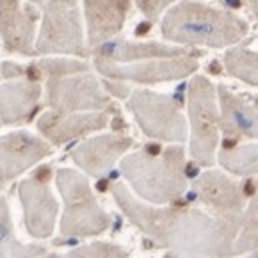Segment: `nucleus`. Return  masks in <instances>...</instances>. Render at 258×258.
<instances>
[{"label": "nucleus", "instance_id": "f257e3e1", "mask_svg": "<svg viewBox=\"0 0 258 258\" xmlns=\"http://www.w3.org/2000/svg\"><path fill=\"white\" fill-rule=\"evenodd\" d=\"M160 32L167 43L175 45L226 48L242 41L249 25L226 9L212 8L200 0H180L164 15Z\"/></svg>", "mask_w": 258, "mask_h": 258}, {"label": "nucleus", "instance_id": "f03ea898", "mask_svg": "<svg viewBox=\"0 0 258 258\" xmlns=\"http://www.w3.org/2000/svg\"><path fill=\"white\" fill-rule=\"evenodd\" d=\"M159 146H148L143 153L123 160V173L143 196L150 200H166L182 187V155L180 148H171L157 157Z\"/></svg>", "mask_w": 258, "mask_h": 258}, {"label": "nucleus", "instance_id": "7ed1b4c3", "mask_svg": "<svg viewBox=\"0 0 258 258\" xmlns=\"http://www.w3.org/2000/svg\"><path fill=\"white\" fill-rule=\"evenodd\" d=\"M39 55L88 57L91 48L84 38L82 16L77 0H46L36 39Z\"/></svg>", "mask_w": 258, "mask_h": 258}, {"label": "nucleus", "instance_id": "20e7f679", "mask_svg": "<svg viewBox=\"0 0 258 258\" xmlns=\"http://www.w3.org/2000/svg\"><path fill=\"white\" fill-rule=\"evenodd\" d=\"M46 103L59 112H95L112 105L102 82L91 72L46 79Z\"/></svg>", "mask_w": 258, "mask_h": 258}, {"label": "nucleus", "instance_id": "39448f33", "mask_svg": "<svg viewBox=\"0 0 258 258\" xmlns=\"http://www.w3.org/2000/svg\"><path fill=\"white\" fill-rule=\"evenodd\" d=\"M95 68L103 79L123 80L136 84H159L173 82L190 77L198 72V57L182 55L167 57V59H148L137 62H112L107 59L95 57Z\"/></svg>", "mask_w": 258, "mask_h": 258}, {"label": "nucleus", "instance_id": "423d86ee", "mask_svg": "<svg viewBox=\"0 0 258 258\" xmlns=\"http://www.w3.org/2000/svg\"><path fill=\"white\" fill-rule=\"evenodd\" d=\"M128 109L148 136L167 141L185 139V121L171 96L136 89L128 100Z\"/></svg>", "mask_w": 258, "mask_h": 258}, {"label": "nucleus", "instance_id": "0eeeda50", "mask_svg": "<svg viewBox=\"0 0 258 258\" xmlns=\"http://www.w3.org/2000/svg\"><path fill=\"white\" fill-rule=\"evenodd\" d=\"M217 91L205 75H194L187 89L189 114L194 128L192 153L196 159L209 160L217 141Z\"/></svg>", "mask_w": 258, "mask_h": 258}, {"label": "nucleus", "instance_id": "6e6552de", "mask_svg": "<svg viewBox=\"0 0 258 258\" xmlns=\"http://www.w3.org/2000/svg\"><path fill=\"white\" fill-rule=\"evenodd\" d=\"M38 22L39 13L32 8V2L0 0V38L9 53L39 55L36 50Z\"/></svg>", "mask_w": 258, "mask_h": 258}, {"label": "nucleus", "instance_id": "1a4fd4ad", "mask_svg": "<svg viewBox=\"0 0 258 258\" xmlns=\"http://www.w3.org/2000/svg\"><path fill=\"white\" fill-rule=\"evenodd\" d=\"M93 57L107 59L112 62H137L148 59H167V57L182 55H202V52H194L192 46L167 45L159 41H126L123 38H112L91 50Z\"/></svg>", "mask_w": 258, "mask_h": 258}, {"label": "nucleus", "instance_id": "9d476101", "mask_svg": "<svg viewBox=\"0 0 258 258\" xmlns=\"http://www.w3.org/2000/svg\"><path fill=\"white\" fill-rule=\"evenodd\" d=\"M50 153V146L29 132H11L0 137V183L22 175Z\"/></svg>", "mask_w": 258, "mask_h": 258}, {"label": "nucleus", "instance_id": "9b49d317", "mask_svg": "<svg viewBox=\"0 0 258 258\" xmlns=\"http://www.w3.org/2000/svg\"><path fill=\"white\" fill-rule=\"evenodd\" d=\"M132 9V0H84L86 39L89 48L116 38Z\"/></svg>", "mask_w": 258, "mask_h": 258}, {"label": "nucleus", "instance_id": "f8f14e48", "mask_svg": "<svg viewBox=\"0 0 258 258\" xmlns=\"http://www.w3.org/2000/svg\"><path fill=\"white\" fill-rule=\"evenodd\" d=\"M48 173V167H41L38 175L22 182L20 185V198L25 209L27 228L36 237L48 235L57 210V205L46 185V180L50 176Z\"/></svg>", "mask_w": 258, "mask_h": 258}, {"label": "nucleus", "instance_id": "ddd939ff", "mask_svg": "<svg viewBox=\"0 0 258 258\" xmlns=\"http://www.w3.org/2000/svg\"><path fill=\"white\" fill-rule=\"evenodd\" d=\"M41 98L38 79L29 75L9 79L0 86V123L20 125L34 118Z\"/></svg>", "mask_w": 258, "mask_h": 258}, {"label": "nucleus", "instance_id": "4468645a", "mask_svg": "<svg viewBox=\"0 0 258 258\" xmlns=\"http://www.w3.org/2000/svg\"><path fill=\"white\" fill-rule=\"evenodd\" d=\"M107 112H59L50 110L39 118L38 128L48 141L62 145L66 141L75 139L84 134L95 132L107 125Z\"/></svg>", "mask_w": 258, "mask_h": 258}, {"label": "nucleus", "instance_id": "2eb2a0df", "mask_svg": "<svg viewBox=\"0 0 258 258\" xmlns=\"http://www.w3.org/2000/svg\"><path fill=\"white\" fill-rule=\"evenodd\" d=\"M132 141L119 136H102L84 143L73 152V159L80 167L91 175H103L112 167L119 155L125 152Z\"/></svg>", "mask_w": 258, "mask_h": 258}, {"label": "nucleus", "instance_id": "dca6fc26", "mask_svg": "<svg viewBox=\"0 0 258 258\" xmlns=\"http://www.w3.org/2000/svg\"><path fill=\"white\" fill-rule=\"evenodd\" d=\"M217 96H219L224 128L239 136L258 137V112L254 107L244 102L242 96L232 93L226 86H217Z\"/></svg>", "mask_w": 258, "mask_h": 258}, {"label": "nucleus", "instance_id": "f3484780", "mask_svg": "<svg viewBox=\"0 0 258 258\" xmlns=\"http://www.w3.org/2000/svg\"><path fill=\"white\" fill-rule=\"evenodd\" d=\"M223 66L230 77L258 88V50L232 46L224 53Z\"/></svg>", "mask_w": 258, "mask_h": 258}, {"label": "nucleus", "instance_id": "a211bd4d", "mask_svg": "<svg viewBox=\"0 0 258 258\" xmlns=\"http://www.w3.org/2000/svg\"><path fill=\"white\" fill-rule=\"evenodd\" d=\"M36 68H38L39 75H45L46 79L89 72L88 62L77 61V59H66V57H48V59H41V61L36 62Z\"/></svg>", "mask_w": 258, "mask_h": 258}, {"label": "nucleus", "instance_id": "6ab92c4d", "mask_svg": "<svg viewBox=\"0 0 258 258\" xmlns=\"http://www.w3.org/2000/svg\"><path fill=\"white\" fill-rule=\"evenodd\" d=\"M223 164L232 171H247L253 173L258 171V146H251V148H242L240 152H232V148L224 150V153L221 155Z\"/></svg>", "mask_w": 258, "mask_h": 258}, {"label": "nucleus", "instance_id": "aec40b11", "mask_svg": "<svg viewBox=\"0 0 258 258\" xmlns=\"http://www.w3.org/2000/svg\"><path fill=\"white\" fill-rule=\"evenodd\" d=\"M13 246V224L8 203L0 198V258H6Z\"/></svg>", "mask_w": 258, "mask_h": 258}, {"label": "nucleus", "instance_id": "412c9836", "mask_svg": "<svg viewBox=\"0 0 258 258\" xmlns=\"http://www.w3.org/2000/svg\"><path fill=\"white\" fill-rule=\"evenodd\" d=\"M137 8L148 20H157L175 0H136Z\"/></svg>", "mask_w": 258, "mask_h": 258}, {"label": "nucleus", "instance_id": "4be33fe9", "mask_svg": "<svg viewBox=\"0 0 258 258\" xmlns=\"http://www.w3.org/2000/svg\"><path fill=\"white\" fill-rule=\"evenodd\" d=\"M27 70L22 64H16V62L6 61L0 62V80H9V79H16V77H23L27 75Z\"/></svg>", "mask_w": 258, "mask_h": 258}, {"label": "nucleus", "instance_id": "5701e85b", "mask_svg": "<svg viewBox=\"0 0 258 258\" xmlns=\"http://www.w3.org/2000/svg\"><path fill=\"white\" fill-rule=\"evenodd\" d=\"M242 2L253 11L254 18H256V22H258V0H242Z\"/></svg>", "mask_w": 258, "mask_h": 258}, {"label": "nucleus", "instance_id": "b1692460", "mask_svg": "<svg viewBox=\"0 0 258 258\" xmlns=\"http://www.w3.org/2000/svg\"><path fill=\"white\" fill-rule=\"evenodd\" d=\"M29 2H32V4H45L46 0H29Z\"/></svg>", "mask_w": 258, "mask_h": 258}, {"label": "nucleus", "instance_id": "393cba45", "mask_svg": "<svg viewBox=\"0 0 258 258\" xmlns=\"http://www.w3.org/2000/svg\"><path fill=\"white\" fill-rule=\"evenodd\" d=\"M253 100H254V107H256V109H258V95H256V96H254V98H253Z\"/></svg>", "mask_w": 258, "mask_h": 258}, {"label": "nucleus", "instance_id": "a878e982", "mask_svg": "<svg viewBox=\"0 0 258 258\" xmlns=\"http://www.w3.org/2000/svg\"><path fill=\"white\" fill-rule=\"evenodd\" d=\"M0 125H2V123H0Z\"/></svg>", "mask_w": 258, "mask_h": 258}]
</instances>
